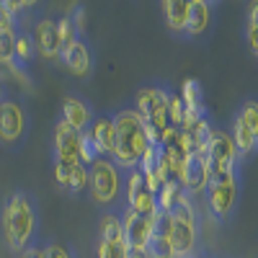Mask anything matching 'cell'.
Returning <instances> with one entry per match:
<instances>
[{
    "label": "cell",
    "instance_id": "obj_1",
    "mask_svg": "<svg viewBox=\"0 0 258 258\" xmlns=\"http://www.w3.org/2000/svg\"><path fill=\"white\" fill-rule=\"evenodd\" d=\"M0 222H3V235L6 243L13 253H24L34 235H36V204L31 199V194L26 191H13L11 197L3 202V209H0Z\"/></svg>",
    "mask_w": 258,
    "mask_h": 258
},
{
    "label": "cell",
    "instance_id": "obj_2",
    "mask_svg": "<svg viewBox=\"0 0 258 258\" xmlns=\"http://www.w3.org/2000/svg\"><path fill=\"white\" fill-rule=\"evenodd\" d=\"M111 121L116 129V150H114L111 160L119 165L121 173L137 170L142 153L150 147L145 137V119L135 109H119L111 114Z\"/></svg>",
    "mask_w": 258,
    "mask_h": 258
},
{
    "label": "cell",
    "instance_id": "obj_3",
    "mask_svg": "<svg viewBox=\"0 0 258 258\" xmlns=\"http://www.w3.org/2000/svg\"><path fill=\"white\" fill-rule=\"evenodd\" d=\"M121 183H124V173L111 158H98L93 165H88L91 199L106 212H121L126 207L121 199Z\"/></svg>",
    "mask_w": 258,
    "mask_h": 258
},
{
    "label": "cell",
    "instance_id": "obj_4",
    "mask_svg": "<svg viewBox=\"0 0 258 258\" xmlns=\"http://www.w3.org/2000/svg\"><path fill=\"white\" fill-rule=\"evenodd\" d=\"M199 243V217L194 202L183 197L176 209L170 212V245L176 250V258H191Z\"/></svg>",
    "mask_w": 258,
    "mask_h": 258
},
{
    "label": "cell",
    "instance_id": "obj_5",
    "mask_svg": "<svg viewBox=\"0 0 258 258\" xmlns=\"http://www.w3.org/2000/svg\"><path fill=\"white\" fill-rule=\"evenodd\" d=\"M240 202V181L238 173H217L209 178L207 186V204L212 217H217L220 222L232 220L235 209H238Z\"/></svg>",
    "mask_w": 258,
    "mask_h": 258
},
{
    "label": "cell",
    "instance_id": "obj_6",
    "mask_svg": "<svg viewBox=\"0 0 258 258\" xmlns=\"http://www.w3.org/2000/svg\"><path fill=\"white\" fill-rule=\"evenodd\" d=\"M29 132V111L13 96H3L0 101V142L6 147H18Z\"/></svg>",
    "mask_w": 258,
    "mask_h": 258
},
{
    "label": "cell",
    "instance_id": "obj_7",
    "mask_svg": "<svg viewBox=\"0 0 258 258\" xmlns=\"http://www.w3.org/2000/svg\"><path fill=\"white\" fill-rule=\"evenodd\" d=\"M207 163H209V170L212 176L217 173H238V163H240V155L232 145V137L222 129H214L212 132V140H209V150H207Z\"/></svg>",
    "mask_w": 258,
    "mask_h": 258
},
{
    "label": "cell",
    "instance_id": "obj_8",
    "mask_svg": "<svg viewBox=\"0 0 258 258\" xmlns=\"http://www.w3.org/2000/svg\"><path fill=\"white\" fill-rule=\"evenodd\" d=\"M121 222H124V232H126V243L129 250H147L150 240H153V230H155V217H142V214L132 212L129 207H124L121 212H116Z\"/></svg>",
    "mask_w": 258,
    "mask_h": 258
},
{
    "label": "cell",
    "instance_id": "obj_9",
    "mask_svg": "<svg viewBox=\"0 0 258 258\" xmlns=\"http://www.w3.org/2000/svg\"><path fill=\"white\" fill-rule=\"evenodd\" d=\"M29 34H31V39H34L36 54H39L41 59L59 62L62 44H59V36H57V18L41 16L36 24H34V31H29Z\"/></svg>",
    "mask_w": 258,
    "mask_h": 258
},
{
    "label": "cell",
    "instance_id": "obj_10",
    "mask_svg": "<svg viewBox=\"0 0 258 258\" xmlns=\"http://www.w3.org/2000/svg\"><path fill=\"white\" fill-rule=\"evenodd\" d=\"M52 150L54 160L64 165H78L80 163V132L70 124H64L62 119L54 121V137H52Z\"/></svg>",
    "mask_w": 258,
    "mask_h": 258
},
{
    "label": "cell",
    "instance_id": "obj_11",
    "mask_svg": "<svg viewBox=\"0 0 258 258\" xmlns=\"http://www.w3.org/2000/svg\"><path fill=\"white\" fill-rule=\"evenodd\" d=\"M59 62H62L64 68H68V73H73L75 78H91V73H93V47H91L88 36L83 34L73 47L62 49Z\"/></svg>",
    "mask_w": 258,
    "mask_h": 258
},
{
    "label": "cell",
    "instance_id": "obj_12",
    "mask_svg": "<svg viewBox=\"0 0 258 258\" xmlns=\"http://www.w3.org/2000/svg\"><path fill=\"white\" fill-rule=\"evenodd\" d=\"M209 178H212V170H209L207 158L191 153L183 168V176H181V186L186 191V197H202L209 186Z\"/></svg>",
    "mask_w": 258,
    "mask_h": 258
},
{
    "label": "cell",
    "instance_id": "obj_13",
    "mask_svg": "<svg viewBox=\"0 0 258 258\" xmlns=\"http://www.w3.org/2000/svg\"><path fill=\"white\" fill-rule=\"evenodd\" d=\"M168 103H170V88L165 85H145V88L137 91L135 96V111L142 119H150L158 111H168Z\"/></svg>",
    "mask_w": 258,
    "mask_h": 258
},
{
    "label": "cell",
    "instance_id": "obj_14",
    "mask_svg": "<svg viewBox=\"0 0 258 258\" xmlns=\"http://www.w3.org/2000/svg\"><path fill=\"white\" fill-rule=\"evenodd\" d=\"M64 124H70L75 132H88L91 124H93V109H91V103L80 98V96H68L62 101V116H59Z\"/></svg>",
    "mask_w": 258,
    "mask_h": 258
},
{
    "label": "cell",
    "instance_id": "obj_15",
    "mask_svg": "<svg viewBox=\"0 0 258 258\" xmlns=\"http://www.w3.org/2000/svg\"><path fill=\"white\" fill-rule=\"evenodd\" d=\"M214 6L207 0H191L188 8V26H186V39H202L212 31V18H214Z\"/></svg>",
    "mask_w": 258,
    "mask_h": 258
},
{
    "label": "cell",
    "instance_id": "obj_16",
    "mask_svg": "<svg viewBox=\"0 0 258 258\" xmlns=\"http://www.w3.org/2000/svg\"><path fill=\"white\" fill-rule=\"evenodd\" d=\"M91 137L98 147V155L101 158H111L114 155V150H116V129H114V121L109 114H103V116H96L93 124H91Z\"/></svg>",
    "mask_w": 258,
    "mask_h": 258
},
{
    "label": "cell",
    "instance_id": "obj_17",
    "mask_svg": "<svg viewBox=\"0 0 258 258\" xmlns=\"http://www.w3.org/2000/svg\"><path fill=\"white\" fill-rule=\"evenodd\" d=\"M188 8H191V0H165V3H163L165 26H168V31L173 36H186Z\"/></svg>",
    "mask_w": 258,
    "mask_h": 258
},
{
    "label": "cell",
    "instance_id": "obj_18",
    "mask_svg": "<svg viewBox=\"0 0 258 258\" xmlns=\"http://www.w3.org/2000/svg\"><path fill=\"white\" fill-rule=\"evenodd\" d=\"M230 137H232V145H235V150H238L240 160H243V158H250V155H255V153H258V140L253 137V132L248 129V124H245L238 114L232 116Z\"/></svg>",
    "mask_w": 258,
    "mask_h": 258
},
{
    "label": "cell",
    "instance_id": "obj_19",
    "mask_svg": "<svg viewBox=\"0 0 258 258\" xmlns=\"http://www.w3.org/2000/svg\"><path fill=\"white\" fill-rule=\"evenodd\" d=\"M98 240L106 243H126V232L124 222L116 212H103L101 214V225H98ZM129 245V243H126Z\"/></svg>",
    "mask_w": 258,
    "mask_h": 258
},
{
    "label": "cell",
    "instance_id": "obj_20",
    "mask_svg": "<svg viewBox=\"0 0 258 258\" xmlns=\"http://www.w3.org/2000/svg\"><path fill=\"white\" fill-rule=\"evenodd\" d=\"M178 96H181V101H183L188 114H204V91H202V83L197 78L183 80Z\"/></svg>",
    "mask_w": 258,
    "mask_h": 258
},
{
    "label": "cell",
    "instance_id": "obj_21",
    "mask_svg": "<svg viewBox=\"0 0 258 258\" xmlns=\"http://www.w3.org/2000/svg\"><path fill=\"white\" fill-rule=\"evenodd\" d=\"M183 197H186L183 186H181L178 181H168V183H163V188L158 191L155 202H158V209H160L163 214H170V212L176 209V204H178Z\"/></svg>",
    "mask_w": 258,
    "mask_h": 258
},
{
    "label": "cell",
    "instance_id": "obj_22",
    "mask_svg": "<svg viewBox=\"0 0 258 258\" xmlns=\"http://www.w3.org/2000/svg\"><path fill=\"white\" fill-rule=\"evenodd\" d=\"M36 47H34V39L26 29H18L16 31V62L21 68H29V64L36 59Z\"/></svg>",
    "mask_w": 258,
    "mask_h": 258
},
{
    "label": "cell",
    "instance_id": "obj_23",
    "mask_svg": "<svg viewBox=\"0 0 258 258\" xmlns=\"http://www.w3.org/2000/svg\"><path fill=\"white\" fill-rule=\"evenodd\" d=\"M245 41L253 57H258V0L248 6V24H245Z\"/></svg>",
    "mask_w": 258,
    "mask_h": 258
},
{
    "label": "cell",
    "instance_id": "obj_24",
    "mask_svg": "<svg viewBox=\"0 0 258 258\" xmlns=\"http://www.w3.org/2000/svg\"><path fill=\"white\" fill-rule=\"evenodd\" d=\"M245 124H248V129L253 132V137L258 140V98H248V101H243L240 103V109L235 111Z\"/></svg>",
    "mask_w": 258,
    "mask_h": 258
},
{
    "label": "cell",
    "instance_id": "obj_25",
    "mask_svg": "<svg viewBox=\"0 0 258 258\" xmlns=\"http://www.w3.org/2000/svg\"><path fill=\"white\" fill-rule=\"evenodd\" d=\"M57 36H59V44H62V49L73 47L75 41L80 39V34L75 31V26H73V21H70V16H68V13H64L62 18H57Z\"/></svg>",
    "mask_w": 258,
    "mask_h": 258
},
{
    "label": "cell",
    "instance_id": "obj_26",
    "mask_svg": "<svg viewBox=\"0 0 258 258\" xmlns=\"http://www.w3.org/2000/svg\"><path fill=\"white\" fill-rule=\"evenodd\" d=\"M16 62V34L0 31V70Z\"/></svg>",
    "mask_w": 258,
    "mask_h": 258
},
{
    "label": "cell",
    "instance_id": "obj_27",
    "mask_svg": "<svg viewBox=\"0 0 258 258\" xmlns=\"http://www.w3.org/2000/svg\"><path fill=\"white\" fill-rule=\"evenodd\" d=\"M85 188H88V168H85L83 163H78V165H73V176H70L68 194H70V197H78V194H83Z\"/></svg>",
    "mask_w": 258,
    "mask_h": 258
},
{
    "label": "cell",
    "instance_id": "obj_28",
    "mask_svg": "<svg viewBox=\"0 0 258 258\" xmlns=\"http://www.w3.org/2000/svg\"><path fill=\"white\" fill-rule=\"evenodd\" d=\"M96 255L98 258H129V245L126 243H106V240H98Z\"/></svg>",
    "mask_w": 258,
    "mask_h": 258
},
{
    "label": "cell",
    "instance_id": "obj_29",
    "mask_svg": "<svg viewBox=\"0 0 258 258\" xmlns=\"http://www.w3.org/2000/svg\"><path fill=\"white\" fill-rule=\"evenodd\" d=\"M168 119H170V126L181 129L183 119H186V106L181 101V96H170V103H168Z\"/></svg>",
    "mask_w": 258,
    "mask_h": 258
},
{
    "label": "cell",
    "instance_id": "obj_30",
    "mask_svg": "<svg viewBox=\"0 0 258 258\" xmlns=\"http://www.w3.org/2000/svg\"><path fill=\"white\" fill-rule=\"evenodd\" d=\"M44 253H47V258H78L70 245L57 243V240H52L49 245H44Z\"/></svg>",
    "mask_w": 258,
    "mask_h": 258
},
{
    "label": "cell",
    "instance_id": "obj_31",
    "mask_svg": "<svg viewBox=\"0 0 258 258\" xmlns=\"http://www.w3.org/2000/svg\"><path fill=\"white\" fill-rule=\"evenodd\" d=\"M70 176H73V165H64V163L54 160V181L59 188H64V191L70 188Z\"/></svg>",
    "mask_w": 258,
    "mask_h": 258
},
{
    "label": "cell",
    "instance_id": "obj_32",
    "mask_svg": "<svg viewBox=\"0 0 258 258\" xmlns=\"http://www.w3.org/2000/svg\"><path fill=\"white\" fill-rule=\"evenodd\" d=\"M0 31H8V34H16L18 31V21L8 13L6 0H0Z\"/></svg>",
    "mask_w": 258,
    "mask_h": 258
},
{
    "label": "cell",
    "instance_id": "obj_33",
    "mask_svg": "<svg viewBox=\"0 0 258 258\" xmlns=\"http://www.w3.org/2000/svg\"><path fill=\"white\" fill-rule=\"evenodd\" d=\"M68 16H70V21H73L75 31L83 36V31H85V8H83V6H75V11H70Z\"/></svg>",
    "mask_w": 258,
    "mask_h": 258
},
{
    "label": "cell",
    "instance_id": "obj_34",
    "mask_svg": "<svg viewBox=\"0 0 258 258\" xmlns=\"http://www.w3.org/2000/svg\"><path fill=\"white\" fill-rule=\"evenodd\" d=\"M129 258H150L147 250H129Z\"/></svg>",
    "mask_w": 258,
    "mask_h": 258
},
{
    "label": "cell",
    "instance_id": "obj_35",
    "mask_svg": "<svg viewBox=\"0 0 258 258\" xmlns=\"http://www.w3.org/2000/svg\"><path fill=\"white\" fill-rule=\"evenodd\" d=\"M0 101H3V78H0Z\"/></svg>",
    "mask_w": 258,
    "mask_h": 258
}]
</instances>
